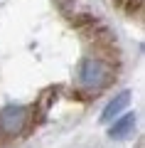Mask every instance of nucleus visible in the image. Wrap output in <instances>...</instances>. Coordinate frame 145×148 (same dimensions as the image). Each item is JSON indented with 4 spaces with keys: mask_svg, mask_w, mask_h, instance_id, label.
Returning a JSON list of instances; mask_svg holds the SVG:
<instances>
[{
    "mask_svg": "<svg viewBox=\"0 0 145 148\" xmlns=\"http://www.w3.org/2000/svg\"><path fill=\"white\" fill-rule=\"evenodd\" d=\"M76 79H79V86L81 89L96 94V91H103L113 82V69H111L108 62H103L99 57H84L81 64H79Z\"/></svg>",
    "mask_w": 145,
    "mask_h": 148,
    "instance_id": "1",
    "label": "nucleus"
},
{
    "mask_svg": "<svg viewBox=\"0 0 145 148\" xmlns=\"http://www.w3.org/2000/svg\"><path fill=\"white\" fill-rule=\"evenodd\" d=\"M128 104H130V91H120V94H116L113 99L106 104V109L101 111V121H103V123L113 121L120 111H125V106H128Z\"/></svg>",
    "mask_w": 145,
    "mask_h": 148,
    "instance_id": "3",
    "label": "nucleus"
},
{
    "mask_svg": "<svg viewBox=\"0 0 145 148\" xmlns=\"http://www.w3.org/2000/svg\"><path fill=\"white\" fill-rule=\"evenodd\" d=\"M30 123V109L20 104H10L0 109V131L5 136H20Z\"/></svg>",
    "mask_w": 145,
    "mask_h": 148,
    "instance_id": "2",
    "label": "nucleus"
},
{
    "mask_svg": "<svg viewBox=\"0 0 145 148\" xmlns=\"http://www.w3.org/2000/svg\"><path fill=\"white\" fill-rule=\"evenodd\" d=\"M133 131H135V114H125V116H120V119L113 121V126L108 128V136L116 138V141H120V138H128Z\"/></svg>",
    "mask_w": 145,
    "mask_h": 148,
    "instance_id": "4",
    "label": "nucleus"
}]
</instances>
